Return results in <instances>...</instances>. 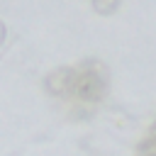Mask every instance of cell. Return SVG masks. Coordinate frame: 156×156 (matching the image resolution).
<instances>
[{"label":"cell","instance_id":"1","mask_svg":"<svg viewBox=\"0 0 156 156\" xmlns=\"http://www.w3.org/2000/svg\"><path fill=\"white\" fill-rule=\"evenodd\" d=\"M73 85H76V90H78L83 98H88V100H95V98L102 93V88H98V76H80V78L73 80Z\"/></svg>","mask_w":156,"mask_h":156},{"label":"cell","instance_id":"2","mask_svg":"<svg viewBox=\"0 0 156 156\" xmlns=\"http://www.w3.org/2000/svg\"><path fill=\"white\" fill-rule=\"evenodd\" d=\"M149 141H156V124H154V129H151V134H149Z\"/></svg>","mask_w":156,"mask_h":156}]
</instances>
